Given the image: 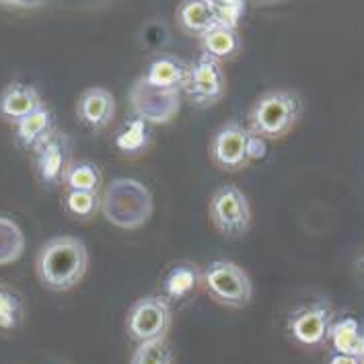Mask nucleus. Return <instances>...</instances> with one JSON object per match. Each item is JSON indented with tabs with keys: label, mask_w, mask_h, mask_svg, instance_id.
<instances>
[{
	"label": "nucleus",
	"mask_w": 364,
	"mask_h": 364,
	"mask_svg": "<svg viewBox=\"0 0 364 364\" xmlns=\"http://www.w3.org/2000/svg\"><path fill=\"white\" fill-rule=\"evenodd\" d=\"M89 269V250L73 235L48 239L36 255V274L41 287L52 292H68L80 284Z\"/></svg>",
	"instance_id": "f257e3e1"
},
{
	"label": "nucleus",
	"mask_w": 364,
	"mask_h": 364,
	"mask_svg": "<svg viewBox=\"0 0 364 364\" xmlns=\"http://www.w3.org/2000/svg\"><path fill=\"white\" fill-rule=\"evenodd\" d=\"M99 212L115 229H142L154 212L153 193L134 177H114L101 192Z\"/></svg>",
	"instance_id": "f03ea898"
},
{
	"label": "nucleus",
	"mask_w": 364,
	"mask_h": 364,
	"mask_svg": "<svg viewBox=\"0 0 364 364\" xmlns=\"http://www.w3.org/2000/svg\"><path fill=\"white\" fill-rule=\"evenodd\" d=\"M303 115V99L296 91L274 89L255 99L247 114V130L264 140H280L292 132Z\"/></svg>",
	"instance_id": "7ed1b4c3"
},
{
	"label": "nucleus",
	"mask_w": 364,
	"mask_h": 364,
	"mask_svg": "<svg viewBox=\"0 0 364 364\" xmlns=\"http://www.w3.org/2000/svg\"><path fill=\"white\" fill-rule=\"evenodd\" d=\"M202 288L214 303L227 309L247 307L253 299L250 274L230 259H214L202 269Z\"/></svg>",
	"instance_id": "20e7f679"
},
{
	"label": "nucleus",
	"mask_w": 364,
	"mask_h": 364,
	"mask_svg": "<svg viewBox=\"0 0 364 364\" xmlns=\"http://www.w3.org/2000/svg\"><path fill=\"white\" fill-rule=\"evenodd\" d=\"M208 218L223 237H243L251 227V204L245 192L232 183L220 186L208 202Z\"/></svg>",
	"instance_id": "39448f33"
},
{
	"label": "nucleus",
	"mask_w": 364,
	"mask_h": 364,
	"mask_svg": "<svg viewBox=\"0 0 364 364\" xmlns=\"http://www.w3.org/2000/svg\"><path fill=\"white\" fill-rule=\"evenodd\" d=\"M173 323L171 303L161 294H149L138 299L126 315V333L128 338L142 344L167 338Z\"/></svg>",
	"instance_id": "423d86ee"
},
{
	"label": "nucleus",
	"mask_w": 364,
	"mask_h": 364,
	"mask_svg": "<svg viewBox=\"0 0 364 364\" xmlns=\"http://www.w3.org/2000/svg\"><path fill=\"white\" fill-rule=\"evenodd\" d=\"M181 91H167L149 85L144 78H136L130 87L128 101L136 117L144 119L151 126H163L175 119L181 109Z\"/></svg>",
	"instance_id": "0eeeda50"
},
{
	"label": "nucleus",
	"mask_w": 364,
	"mask_h": 364,
	"mask_svg": "<svg viewBox=\"0 0 364 364\" xmlns=\"http://www.w3.org/2000/svg\"><path fill=\"white\" fill-rule=\"evenodd\" d=\"M251 132L239 119L225 122L210 140V159L220 171L237 173L250 165Z\"/></svg>",
	"instance_id": "6e6552de"
},
{
	"label": "nucleus",
	"mask_w": 364,
	"mask_h": 364,
	"mask_svg": "<svg viewBox=\"0 0 364 364\" xmlns=\"http://www.w3.org/2000/svg\"><path fill=\"white\" fill-rule=\"evenodd\" d=\"M333 323V309L326 299H317L288 315L287 329L290 338L303 348H321L327 342Z\"/></svg>",
	"instance_id": "1a4fd4ad"
},
{
	"label": "nucleus",
	"mask_w": 364,
	"mask_h": 364,
	"mask_svg": "<svg viewBox=\"0 0 364 364\" xmlns=\"http://www.w3.org/2000/svg\"><path fill=\"white\" fill-rule=\"evenodd\" d=\"M227 89L225 73L220 64L212 58L200 54L198 60L190 62V75L183 85L181 95L188 97L196 107H212L216 105Z\"/></svg>",
	"instance_id": "9d476101"
},
{
	"label": "nucleus",
	"mask_w": 364,
	"mask_h": 364,
	"mask_svg": "<svg viewBox=\"0 0 364 364\" xmlns=\"http://www.w3.org/2000/svg\"><path fill=\"white\" fill-rule=\"evenodd\" d=\"M73 142L68 134L56 130L33 151V171L43 188H58L73 163Z\"/></svg>",
	"instance_id": "9b49d317"
},
{
	"label": "nucleus",
	"mask_w": 364,
	"mask_h": 364,
	"mask_svg": "<svg viewBox=\"0 0 364 364\" xmlns=\"http://www.w3.org/2000/svg\"><path fill=\"white\" fill-rule=\"evenodd\" d=\"M115 115V97L105 87H89L77 99V119L89 130H105Z\"/></svg>",
	"instance_id": "f8f14e48"
},
{
	"label": "nucleus",
	"mask_w": 364,
	"mask_h": 364,
	"mask_svg": "<svg viewBox=\"0 0 364 364\" xmlns=\"http://www.w3.org/2000/svg\"><path fill=\"white\" fill-rule=\"evenodd\" d=\"M41 105L43 99L33 85L15 80L0 91V119L11 126H17L23 117H27Z\"/></svg>",
	"instance_id": "ddd939ff"
},
{
	"label": "nucleus",
	"mask_w": 364,
	"mask_h": 364,
	"mask_svg": "<svg viewBox=\"0 0 364 364\" xmlns=\"http://www.w3.org/2000/svg\"><path fill=\"white\" fill-rule=\"evenodd\" d=\"M177 25L183 33L202 39L220 25V11L212 0H181L177 6Z\"/></svg>",
	"instance_id": "4468645a"
},
{
	"label": "nucleus",
	"mask_w": 364,
	"mask_h": 364,
	"mask_svg": "<svg viewBox=\"0 0 364 364\" xmlns=\"http://www.w3.org/2000/svg\"><path fill=\"white\" fill-rule=\"evenodd\" d=\"M188 75H190V62L175 54H159L149 62L142 78L156 89L183 91Z\"/></svg>",
	"instance_id": "2eb2a0df"
},
{
	"label": "nucleus",
	"mask_w": 364,
	"mask_h": 364,
	"mask_svg": "<svg viewBox=\"0 0 364 364\" xmlns=\"http://www.w3.org/2000/svg\"><path fill=\"white\" fill-rule=\"evenodd\" d=\"M202 288V268L193 262H177L165 272L161 282V296L167 303H181Z\"/></svg>",
	"instance_id": "dca6fc26"
},
{
	"label": "nucleus",
	"mask_w": 364,
	"mask_h": 364,
	"mask_svg": "<svg viewBox=\"0 0 364 364\" xmlns=\"http://www.w3.org/2000/svg\"><path fill=\"white\" fill-rule=\"evenodd\" d=\"M15 128V142L21 151L33 153L39 144L56 132V115L43 103L36 112L23 117Z\"/></svg>",
	"instance_id": "f3484780"
},
{
	"label": "nucleus",
	"mask_w": 364,
	"mask_h": 364,
	"mask_svg": "<svg viewBox=\"0 0 364 364\" xmlns=\"http://www.w3.org/2000/svg\"><path fill=\"white\" fill-rule=\"evenodd\" d=\"M327 342L331 344L333 352L364 360V323L356 317L333 319Z\"/></svg>",
	"instance_id": "a211bd4d"
},
{
	"label": "nucleus",
	"mask_w": 364,
	"mask_h": 364,
	"mask_svg": "<svg viewBox=\"0 0 364 364\" xmlns=\"http://www.w3.org/2000/svg\"><path fill=\"white\" fill-rule=\"evenodd\" d=\"M153 138V126L146 124L144 119L136 117V115H130L122 124V128L115 132V151L124 156H140L151 149Z\"/></svg>",
	"instance_id": "6ab92c4d"
},
{
	"label": "nucleus",
	"mask_w": 364,
	"mask_h": 364,
	"mask_svg": "<svg viewBox=\"0 0 364 364\" xmlns=\"http://www.w3.org/2000/svg\"><path fill=\"white\" fill-rule=\"evenodd\" d=\"M200 41H202V54L216 60L218 64L227 62L241 52L239 31L235 27H227V25H216Z\"/></svg>",
	"instance_id": "aec40b11"
},
{
	"label": "nucleus",
	"mask_w": 364,
	"mask_h": 364,
	"mask_svg": "<svg viewBox=\"0 0 364 364\" xmlns=\"http://www.w3.org/2000/svg\"><path fill=\"white\" fill-rule=\"evenodd\" d=\"M62 186L75 192H101L103 171L93 161H73L66 169Z\"/></svg>",
	"instance_id": "412c9836"
},
{
	"label": "nucleus",
	"mask_w": 364,
	"mask_h": 364,
	"mask_svg": "<svg viewBox=\"0 0 364 364\" xmlns=\"http://www.w3.org/2000/svg\"><path fill=\"white\" fill-rule=\"evenodd\" d=\"M25 251V235L21 227L9 216L0 214V266L19 262Z\"/></svg>",
	"instance_id": "4be33fe9"
},
{
	"label": "nucleus",
	"mask_w": 364,
	"mask_h": 364,
	"mask_svg": "<svg viewBox=\"0 0 364 364\" xmlns=\"http://www.w3.org/2000/svg\"><path fill=\"white\" fill-rule=\"evenodd\" d=\"M62 208L70 218L91 220L101 210V192H75L66 190L62 196Z\"/></svg>",
	"instance_id": "5701e85b"
},
{
	"label": "nucleus",
	"mask_w": 364,
	"mask_h": 364,
	"mask_svg": "<svg viewBox=\"0 0 364 364\" xmlns=\"http://www.w3.org/2000/svg\"><path fill=\"white\" fill-rule=\"evenodd\" d=\"M25 317V303L21 294L9 284L0 282V329L15 331L23 323Z\"/></svg>",
	"instance_id": "b1692460"
},
{
	"label": "nucleus",
	"mask_w": 364,
	"mask_h": 364,
	"mask_svg": "<svg viewBox=\"0 0 364 364\" xmlns=\"http://www.w3.org/2000/svg\"><path fill=\"white\" fill-rule=\"evenodd\" d=\"M130 364H173V348L167 338L136 344Z\"/></svg>",
	"instance_id": "393cba45"
},
{
	"label": "nucleus",
	"mask_w": 364,
	"mask_h": 364,
	"mask_svg": "<svg viewBox=\"0 0 364 364\" xmlns=\"http://www.w3.org/2000/svg\"><path fill=\"white\" fill-rule=\"evenodd\" d=\"M268 153V144H266V140L264 138H259V136H253L251 134L250 138V161H259V159H264Z\"/></svg>",
	"instance_id": "a878e982"
},
{
	"label": "nucleus",
	"mask_w": 364,
	"mask_h": 364,
	"mask_svg": "<svg viewBox=\"0 0 364 364\" xmlns=\"http://www.w3.org/2000/svg\"><path fill=\"white\" fill-rule=\"evenodd\" d=\"M0 4L17 6V9H36L39 4H43V0H0Z\"/></svg>",
	"instance_id": "bb28decb"
},
{
	"label": "nucleus",
	"mask_w": 364,
	"mask_h": 364,
	"mask_svg": "<svg viewBox=\"0 0 364 364\" xmlns=\"http://www.w3.org/2000/svg\"><path fill=\"white\" fill-rule=\"evenodd\" d=\"M364 360H358V358H354V356H346V354H338V352H333L331 356H329V360L327 364H363Z\"/></svg>",
	"instance_id": "cd10ccee"
},
{
	"label": "nucleus",
	"mask_w": 364,
	"mask_h": 364,
	"mask_svg": "<svg viewBox=\"0 0 364 364\" xmlns=\"http://www.w3.org/2000/svg\"><path fill=\"white\" fill-rule=\"evenodd\" d=\"M216 6H232V4H245V0H212Z\"/></svg>",
	"instance_id": "c85d7f7f"
},
{
	"label": "nucleus",
	"mask_w": 364,
	"mask_h": 364,
	"mask_svg": "<svg viewBox=\"0 0 364 364\" xmlns=\"http://www.w3.org/2000/svg\"><path fill=\"white\" fill-rule=\"evenodd\" d=\"M358 268L363 269V274H364V253L360 255V259H358Z\"/></svg>",
	"instance_id": "c756f323"
},
{
	"label": "nucleus",
	"mask_w": 364,
	"mask_h": 364,
	"mask_svg": "<svg viewBox=\"0 0 364 364\" xmlns=\"http://www.w3.org/2000/svg\"><path fill=\"white\" fill-rule=\"evenodd\" d=\"M363 364H364V363H363Z\"/></svg>",
	"instance_id": "7c9ffc66"
}]
</instances>
